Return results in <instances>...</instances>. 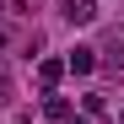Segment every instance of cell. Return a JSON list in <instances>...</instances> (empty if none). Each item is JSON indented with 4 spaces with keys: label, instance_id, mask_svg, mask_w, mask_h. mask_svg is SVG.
I'll use <instances>...</instances> for the list:
<instances>
[{
    "label": "cell",
    "instance_id": "1",
    "mask_svg": "<svg viewBox=\"0 0 124 124\" xmlns=\"http://www.w3.org/2000/svg\"><path fill=\"white\" fill-rule=\"evenodd\" d=\"M65 22H76V27H86V22H97V0H65Z\"/></svg>",
    "mask_w": 124,
    "mask_h": 124
},
{
    "label": "cell",
    "instance_id": "2",
    "mask_svg": "<svg viewBox=\"0 0 124 124\" xmlns=\"http://www.w3.org/2000/svg\"><path fill=\"white\" fill-rule=\"evenodd\" d=\"M59 76H65V59H38V86H43V92L59 86Z\"/></svg>",
    "mask_w": 124,
    "mask_h": 124
},
{
    "label": "cell",
    "instance_id": "3",
    "mask_svg": "<svg viewBox=\"0 0 124 124\" xmlns=\"http://www.w3.org/2000/svg\"><path fill=\"white\" fill-rule=\"evenodd\" d=\"M65 70H76V76H92V70H97V49H70Z\"/></svg>",
    "mask_w": 124,
    "mask_h": 124
},
{
    "label": "cell",
    "instance_id": "4",
    "mask_svg": "<svg viewBox=\"0 0 124 124\" xmlns=\"http://www.w3.org/2000/svg\"><path fill=\"white\" fill-rule=\"evenodd\" d=\"M43 113L65 124V119H70V102H65V97H54V92H43Z\"/></svg>",
    "mask_w": 124,
    "mask_h": 124
},
{
    "label": "cell",
    "instance_id": "5",
    "mask_svg": "<svg viewBox=\"0 0 124 124\" xmlns=\"http://www.w3.org/2000/svg\"><path fill=\"white\" fill-rule=\"evenodd\" d=\"M97 113H108V97H102V92H86V119H97Z\"/></svg>",
    "mask_w": 124,
    "mask_h": 124
},
{
    "label": "cell",
    "instance_id": "6",
    "mask_svg": "<svg viewBox=\"0 0 124 124\" xmlns=\"http://www.w3.org/2000/svg\"><path fill=\"white\" fill-rule=\"evenodd\" d=\"M65 124H92V119H86V113H81V119H76V113H70V119H65Z\"/></svg>",
    "mask_w": 124,
    "mask_h": 124
},
{
    "label": "cell",
    "instance_id": "7",
    "mask_svg": "<svg viewBox=\"0 0 124 124\" xmlns=\"http://www.w3.org/2000/svg\"><path fill=\"white\" fill-rule=\"evenodd\" d=\"M0 49H6V32H0Z\"/></svg>",
    "mask_w": 124,
    "mask_h": 124
}]
</instances>
